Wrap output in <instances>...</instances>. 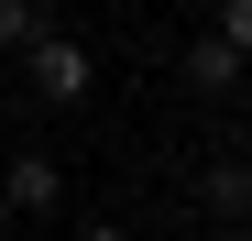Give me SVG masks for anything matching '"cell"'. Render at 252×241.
Returning <instances> with one entry per match:
<instances>
[{"label":"cell","mask_w":252,"mask_h":241,"mask_svg":"<svg viewBox=\"0 0 252 241\" xmlns=\"http://www.w3.org/2000/svg\"><path fill=\"white\" fill-rule=\"evenodd\" d=\"M197 197H208L220 219H252V165H230V153H220V165L197 176Z\"/></svg>","instance_id":"277c9868"},{"label":"cell","mask_w":252,"mask_h":241,"mask_svg":"<svg viewBox=\"0 0 252 241\" xmlns=\"http://www.w3.org/2000/svg\"><path fill=\"white\" fill-rule=\"evenodd\" d=\"M77 241H132V230H110V219H99V230H77Z\"/></svg>","instance_id":"52a82bcc"},{"label":"cell","mask_w":252,"mask_h":241,"mask_svg":"<svg viewBox=\"0 0 252 241\" xmlns=\"http://www.w3.org/2000/svg\"><path fill=\"white\" fill-rule=\"evenodd\" d=\"M0 197H11L22 219H44L55 197H66V165H55V153H11V165H0Z\"/></svg>","instance_id":"7a4b0ae2"},{"label":"cell","mask_w":252,"mask_h":241,"mask_svg":"<svg viewBox=\"0 0 252 241\" xmlns=\"http://www.w3.org/2000/svg\"><path fill=\"white\" fill-rule=\"evenodd\" d=\"M22 66H33V99H44V110H77V99L99 88V66H88V44H66L55 22H44V33L22 44Z\"/></svg>","instance_id":"6da1fadb"},{"label":"cell","mask_w":252,"mask_h":241,"mask_svg":"<svg viewBox=\"0 0 252 241\" xmlns=\"http://www.w3.org/2000/svg\"><path fill=\"white\" fill-rule=\"evenodd\" d=\"M241 66H252V55H230V44H220V33H197V44L176 55V77H187V88H197V99H230V88H241Z\"/></svg>","instance_id":"3957f363"},{"label":"cell","mask_w":252,"mask_h":241,"mask_svg":"<svg viewBox=\"0 0 252 241\" xmlns=\"http://www.w3.org/2000/svg\"><path fill=\"white\" fill-rule=\"evenodd\" d=\"M33 33H44V0H0V55H22Z\"/></svg>","instance_id":"5b68a950"},{"label":"cell","mask_w":252,"mask_h":241,"mask_svg":"<svg viewBox=\"0 0 252 241\" xmlns=\"http://www.w3.org/2000/svg\"><path fill=\"white\" fill-rule=\"evenodd\" d=\"M220 44H230V55H252V0H220Z\"/></svg>","instance_id":"8992f818"}]
</instances>
